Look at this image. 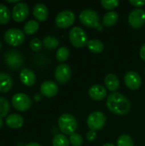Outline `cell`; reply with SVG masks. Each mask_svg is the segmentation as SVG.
<instances>
[{
    "label": "cell",
    "instance_id": "obj_34",
    "mask_svg": "<svg viewBox=\"0 0 145 146\" xmlns=\"http://www.w3.org/2000/svg\"><path fill=\"white\" fill-rule=\"evenodd\" d=\"M129 3L134 7H142L145 4V0H130Z\"/></svg>",
    "mask_w": 145,
    "mask_h": 146
},
{
    "label": "cell",
    "instance_id": "obj_26",
    "mask_svg": "<svg viewBox=\"0 0 145 146\" xmlns=\"http://www.w3.org/2000/svg\"><path fill=\"white\" fill-rule=\"evenodd\" d=\"M10 17H11V13L9 8L4 4L0 3V24L8 23Z\"/></svg>",
    "mask_w": 145,
    "mask_h": 146
},
{
    "label": "cell",
    "instance_id": "obj_23",
    "mask_svg": "<svg viewBox=\"0 0 145 146\" xmlns=\"http://www.w3.org/2000/svg\"><path fill=\"white\" fill-rule=\"evenodd\" d=\"M59 44H60L59 39L55 36L49 35L44 37L43 39V45L48 50H55L59 46Z\"/></svg>",
    "mask_w": 145,
    "mask_h": 146
},
{
    "label": "cell",
    "instance_id": "obj_38",
    "mask_svg": "<svg viewBox=\"0 0 145 146\" xmlns=\"http://www.w3.org/2000/svg\"><path fill=\"white\" fill-rule=\"evenodd\" d=\"M3 119L0 117V128L3 127Z\"/></svg>",
    "mask_w": 145,
    "mask_h": 146
},
{
    "label": "cell",
    "instance_id": "obj_13",
    "mask_svg": "<svg viewBox=\"0 0 145 146\" xmlns=\"http://www.w3.org/2000/svg\"><path fill=\"white\" fill-rule=\"evenodd\" d=\"M124 82L130 90L135 91L139 89L142 86V78L138 73L135 71H128L124 75Z\"/></svg>",
    "mask_w": 145,
    "mask_h": 146
},
{
    "label": "cell",
    "instance_id": "obj_40",
    "mask_svg": "<svg viewBox=\"0 0 145 146\" xmlns=\"http://www.w3.org/2000/svg\"><path fill=\"white\" fill-rule=\"evenodd\" d=\"M144 73H145V68H144Z\"/></svg>",
    "mask_w": 145,
    "mask_h": 146
},
{
    "label": "cell",
    "instance_id": "obj_39",
    "mask_svg": "<svg viewBox=\"0 0 145 146\" xmlns=\"http://www.w3.org/2000/svg\"><path fill=\"white\" fill-rule=\"evenodd\" d=\"M1 48H2V44H1V42H0V50H1Z\"/></svg>",
    "mask_w": 145,
    "mask_h": 146
},
{
    "label": "cell",
    "instance_id": "obj_29",
    "mask_svg": "<svg viewBox=\"0 0 145 146\" xmlns=\"http://www.w3.org/2000/svg\"><path fill=\"white\" fill-rule=\"evenodd\" d=\"M9 101L4 98L3 97H0V117L3 118L6 116L9 111Z\"/></svg>",
    "mask_w": 145,
    "mask_h": 146
},
{
    "label": "cell",
    "instance_id": "obj_27",
    "mask_svg": "<svg viewBox=\"0 0 145 146\" xmlns=\"http://www.w3.org/2000/svg\"><path fill=\"white\" fill-rule=\"evenodd\" d=\"M69 55H70V51L68 48L66 46H62L57 49L56 53V57L58 62H62L68 60V58L69 57Z\"/></svg>",
    "mask_w": 145,
    "mask_h": 146
},
{
    "label": "cell",
    "instance_id": "obj_25",
    "mask_svg": "<svg viewBox=\"0 0 145 146\" xmlns=\"http://www.w3.org/2000/svg\"><path fill=\"white\" fill-rule=\"evenodd\" d=\"M53 146H69V139L62 133L56 134L52 139Z\"/></svg>",
    "mask_w": 145,
    "mask_h": 146
},
{
    "label": "cell",
    "instance_id": "obj_8",
    "mask_svg": "<svg viewBox=\"0 0 145 146\" xmlns=\"http://www.w3.org/2000/svg\"><path fill=\"white\" fill-rule=\"evenodd\" d=\"M11 103L13 107L18 111H26L32 104L30 97L22 92L15 93L11 98Z\"/></svg>",
    "mask_w": 145,
    "mask_h": 146
},
{
    "label": "cell",
    "instance_id": "obj_6",
    "mask_svg": "<svg viewBox=\"0 0 145 146\" xmlns=\"http://www.w3.org/2000/svg\"><path fill=\"white\" fill-rule=\"evenodd\" d=\"M106 121L107 118L105 114L102 111L96 110L89 115L86 123L90 130L97 132L98 130H101L105 126Z\"/></svg>",
    "mask_w": 145,
    "mask_h": 146
},
{
    "label": "cell",
    "instance_id": "obj_1",
    "mask_svg": "<svg viewBox=\"0 0 145 146\" xmlns=\"http://www.w3.org/2000/svg\"><path fill=\"white\" fill-rule=\"evenodd\" d=\"M106 104L109 111L117 115H125L131 110V102L129 99L118 92H112L108 96Z\"/></svg>",
    "mask_w": 145,
    "mask_h": 146
},
{
    "label": "cell",
    "instance_id": "obj_20",
    "mask_svg": "<svg viewBox=\"0 0 145 146\" xmlns=\"http://www.w3.org/2000/svg\"><path fill=\"white\" fill-rule=\"evenodd\" d=\"M13 86V79L7 73H0V92L4 93L11 90Z\"/></svg>",
    "mask_w": 145,
    "mask_h": 146
},
{
    "label": "cell",
    "instance_id": "obj_11",
    "mask_svg": "<svg viewBox=\"0 0 145 146\" xmlns=\"http://www.w3.org/2000/svg\"><path fill=\"white\" fill-rule=\"evenodd\" d=\"M29 14V7L26 3L19 2L12 9V18L16 22H21L26 19Z\"/></svg>",
    "mask_w": 145,
    "mask_h": 146
},
{
    "label": "cell",
    "instance_id": "obj_12",
    "mask_svg": "<svg viewBox=\"0 0 145 146\" xmlns=\"http://www.w3.org/2000/svg\"><path fill=\"white\" fill-rule=\"evenodd\" d=\"M72 75V69L67 63H60L55 70V78L60 84L67 83Z\"/></svg>",
    "mask_w": 145,
    "mask_h": 146
},
{
    "label": "cell",
    "instance_id": "obj_2",
    "mask_svg": "<svg viewBox=\"0 0 145 146\" xmlns=\"http://www.w3.org/2000/svg\"><path fill=\"white\" fill-rule=\"evenodd\" d=\"M80 22L88 27L96 28L98 31H102L103 29V24L100 23V17L97 11L91 9H86L80 12L79 15Z\"/></svg>",
    "mask_w": 145,
    "mask_h": 146
},
{
    "label": "cell",
    "instance_id": "obj_36",
    "mask_svg": "<svg viewBox=\"0 0 145 146\" xmlns=\"http://www.w3.org/2000/svg\"><path fill=\"white\" fill-rule=\"evenodd\" d=\"M26 146H42L41 145H39L38 143H36V142H31V143H28Z\"/></svg>",
    "mask_w": 145,
    "mask_h": 146
},
{
    "label": "cell",
    "instance_id": "obj_3",
    "mask_svg": "<svg viewBox=\"0 0 145 146\" xmlns=\"http://www.w3.org/2000/svg\"><path fill=\"white\" fill-rule=\"evenodd\" d=\"M58 126L64 135H71L75 133L78 127V122L73 115L65 113L58 118Z\"/></svg>",
    "mask_w": 145,
    "mask_h": 146
},
{
    "label": "cell",
    "instance_id": "obj_15",
    "mask_svg": "<svg viewBox=\"0 0 145 146\" xmlns=\"http://www.w3.org/2000/svg\"><path fill=\"white\" fill-rule=\"evenodd\" d=\"M89 97L95 101H101L104 99L107 96V89L99 84L93 85L90 87L88 91Z\"/></svg>",
    "mask_w": 145,
    "mask_h": 146
},
{
    "label": "cell",
    "instance_id": "obj_32",
    "mask_svg": "<svg viewBox=\"0 0 145 146\" xmlns=\"http://www.w3.org/2000/svg\"><path fill=\"white\" fill-rule=\"evenodd\" d=\"M42 44H43V43L38 38H32L30 41V48L33 51H38V50H40L41 48H42Z\"/></svg>",
    "mask_w": 145,
    "mask_h": 146
},
{
    "label": "cell",
    "instance_id": "obj_16",
    "mask_svg": "<svg viewBox=\"0 0 145 146\" xmlns=\"http://www.w3.org/2000/svg\"><path fill=\"white\" fill-rule=\"evenodd\" d=\"M20 80L26 86H32L36 82V75L34 72L29 68H22L20 73Z\"/></svg>",
    "mask_w": 145,
    "mask_h": 146
},
{
    "label": "cell",
    "instance_id": "obj_21",
    "mask_svg": "<svg viewBox=\"0 0 145 146\" xmlns=\"http://www.w3.org/2000/svg\"><path fill=\"white\" fill-rule=\"evenodd\" d=\"M118 18H119V15H118L117 12H115V11H109L103 15L102 24H103V26H104L106 27H113L114 25L116 24V22L118 21Z\"/></svg>",
    "mask_w": 145,
    "mask_h": 146
},
{
    "label": "cell",
    "instance_id": "obj_22",
    "mask_svg": "<svg viewBox=\"0 0 145 146\" xmlns=\"http://www.w3.org/2000/svg\"><path fill=\"white\" fill-rule=\"evenodd\" d=\"M87 48L91 52L95 53V54H98V53H101L103 50L104 44L101 40L94 38V39H90L88 41Z\"/></svg>",
    "mask_w": 145,
    "mask_h": 146
},
{
    "label": "cell",
    "instance_id": "obj_9",
    "mask_svg": "<svg viewBox=\"0 0 145 146\" xmlns=\"http://www.w3.org/2000/svg\"><path fill=\"white\" fill-rule=\"evenodd\" d=\"M56 25L59 28H68L71 27L75 21V15L69 9H65L57 14L56 16Z\"/></svg>",
    "mask_w": 145,
    "mask_h": 146
},
{
    "label": "cell",
    "instance_id": "obj_28",
    "mask_svg": "<svg viewBox=\"0 0 145 146\" xmlns=\"http://www.w3.org/2000/svg\"><path fill=\"white\" fill-rule=\"evenodd\" d=\"M117 146H134V141L130 135L121 134L117 139Z\"/></svg>",
    "mask_w": 145,
    "mask_h": 146
},
{
    "label": "cell",
    "instance_id": "obj_14",
    "mask_svg": "<svg viewBox=\"0 0 145 146\" xmlns=\"http://www.w3.org/2000/svg\"><path fill=\"white\" fill-rule=\"evenodd\" d=\"M40 92L46 98H52L58 92V86L52 80H45L40 86Z\"/></svg>",
    "mask_w": 145,
    "mask_h": 146
},
{
    "label": "cell",
    "instance_id": "obj_33",
    "mask_svg": "<svg viewBox=\"0 0 145 146\" xmlns=\"http://www.w3.org/2000/svg\"><path fill=\"white\" fill-rule=\"evenodd\" d=\"M86 139H87L88 141L93 142V141L97 139V132L90 130V131L86 133Z\"/></svg>",
    "mask_w": 145,
    "mask_h": 146
},
{
    "label": "cell",
    "instance_id": "obj_35",
    "mask_svg": "<svg viewBox=\"0 0 145 146\" xmlns=\"http://www.w3.org/2000/svg\"><path fill=\"white\" fill-rule=\"evenodd\" d=\"M139 55H140V57L145 61V43L143 44V45L141 46L140 48V51H139Z\"/></svg>",
    "mask_w": 145,
    "mask_h": 146
},
{
    "label": "cell",
    "instance_id": "obj_10",
    "mask_svg": "<svg viewBox=\"0 0 145 146\" xmlns=\"http://www.w3.org/2000/svg\"><path fill=\"white\" fill-rule=\"evenodd\" d=\"M128 23L133 28H140L145 23V10L140 8L134 9L129 13Z\"/></svg>",
    "mask_w": 145,
    "mask_h": 146
},
{
    "label": "cell",
    "instance_id": "obj_18",
    "mask_svg": "<svg viewBox=\"0 0 145 146\" xmlns=\"http://www.w3.org/2000/svg\"><path fill=\"white\" fill-rule=\"evenodd\" d=\"M104 84L108 90L112 92H116L120 87V80L115 74H108L104 78Z\"/></svg>",
    "mask_w": 145,
    "mask_h": 146
},
{
    "label": "cell",
    "instance_id": "obj_31",
    "mask_svg": "<svg viewBox=\"0 0 145 146\" xmlns=\"http://www.w3.org/2000/svg\"><path fill=\"white\" fill-rule=\"evenodd\" d=\"M120 2L118 0H102L101 4L105 9H113L119 5Z\"/></svg>",
    "mask_w": 145,
    "mask_h": 146
},
{
    "label": "cell",
    "instance_id": "obj_7",
    "mask_svg": "<svg viewBox=\"0 0 145 146\" xmlns=\"http://www.w3.org/2000/svg\"><path fill=\"white\" fill-rule=\"evenodd\" d=\"M3 38L9 45L18 46L25 41V33L19 28H9L5 32Z\"/></svg>",
    "mask_w": 145,
    "mask_h": 146
},
{
    "label": "cell",
    "instance_id": "obj_17",
    "mask_svg": "<svg viewBox=\"0 0 145 146\" xmlns=\"http://www.w3.org/2000/svg\"><path fill=\"white\" fill-rule=\"evenodd\" d=\"M32 14L34 17L39 21H44L48 18L49 10L45 4L42 3H38L34 5L32 9Z\"/></svg>",
    "mask_w": 145,
    "mask_h": 146
},
{
    "label": "cell",
    "instance_id": "obj_5",
    "mask_svg": "<svg viewBox=\"0 0 145 146\" xmlns=\"http://www.w3.org/2000/svg\"><path fill=\"white\" fill-rule=\"evenodd\" d=\"M3 60L6 65L12 70H16L20 68L23 64V56L22 54L16 50H9L4 53Z\"/></svg>",
    "mask_w": 145,
    "mask_h": 146
},
{
    "label": "cell",
    "instance_id": "obj_30",
    "mask_svg": "<svg viewBox=\"0 0 145 146\" xmlns=\"http://www.w3.org/2000/svg\"><path fill=\"white\" fill-rule=\"evenodd\" d=\"M69 142L73 146H81L83 144V137L75 132L69 135Z\"/></svg>",
    "mask_w": 145,
    "mask_h": 146
},
{
    "label": "cell",
    "instance_id": "obj_37",
    "mask_svg": "<svg viewBox=\"0 0 145 146\" xmlns=\"http://www.w3.org/2000/svg\"><path fill=\"white\" fill-rule=\"evenodd\" d=\"M103 146H115L114 144H112V143H106V144H104Z\"/></svg>",
    "mask_w": 145,
    "mask_h": 146
},
{
    "label": "cell",
    "instance_id": "obj_24",
    "mask_svg": "<svg viewBox=\"0 0 145 146\" xmlns=\"http://www.w3.org/2000/svg\"><path fill=\"white\" fill-rule=\"evenodd\" d=\"M39 28V24L35 20H30L26 22L24 25V33L28 35H32L35 33Z\"/></svg>",
    "mask_w": 145,
    "mask_h": 146
},
{
    "label": "cell",
    "instance_id": "obj_4",
    "mask_svg": "<svg viewBox=\"0 0 145 146\" xmlns=\"http://www.w3.org/2000/svg\"><path fill=\"white\" fill-rule=\"evenodd\" d=\"M68 38L71 44L76 48H82L85 45H87L89 41L85 31L80 27H72L69 31Z\"/></svg>",
    "mask_w": 145,
    "mask_h": 146
},
{
    "label": "cell",
    "instance_id": "obj_19",
    "mask_svg": "<svg viewBox=\"0 0 145 146\" xmlns=\"http://www.w3.org/2000/svg\"><path fill=\"white\" fill-rule=\"evenodd\" d=\"M5 123L9 127L16 129V128H20L21 127H22L24 123V119L19 114H11L7 116L5 120Z\"/></svg>",
    "mask_w": 145,
    "mask_h": 146
}]
</instances>
